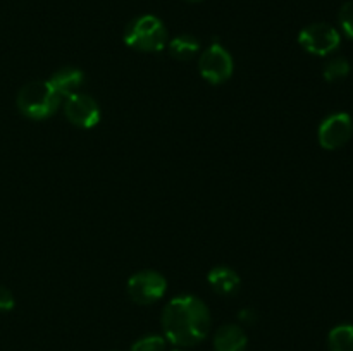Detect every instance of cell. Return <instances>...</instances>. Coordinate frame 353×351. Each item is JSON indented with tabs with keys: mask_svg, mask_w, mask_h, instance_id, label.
<instances>
[{
	"mask_svg": "<svg viewBox=\"0 0 353 351\" xmlns=\"http://www.w3.org/2000/svg\"><path fill=\"white\" fill-rule=\"evenodd\" d=\"M128 47L140 52H159L168 43V30L159 17L140 16L131 21L124 30Z\"/></svg>",
	"mask_w": 353,
	"mask_h": 351,
	"instance_id": "obj_3",
	"label": "cell"
},
{
	"mask_svg": "<svg viewBox=\"0 0 353 351\" xmlns=\"http://www.w3.org/2000/svg\"><path fill=\"white\" fill-rule=\"evenodd\" d=\"M209 282L219 295L230 296L240 289V275L230 267H216L209 272Z\"/></svg>",
	"mask_w": 353,
	"mask_h": 351,
	"instance_id": "obj_11",
	"label": "cell"
},
{
	"mask_svg": "<svg viewBox=\"0 0 353 351\" xmlns=\"http://www.w3.org/2000/svg\"><path fill=\"white\" fill-rule=\"evenodd\" d=\"M210 312L196 296L183 295L172 298L162 312L165 339L176 346H193L205 339L210 330Z\"/></svg>",
	"mask_w": 353,
	"mask_h": 351,
	"instance_id": "obj_1",
	"label": "cell"
},
{
	"mask_svg": "<svg viewBox=\"0 0 353 351\" xmlns=\"http://www.w3.org/2000/svg\"><path fill=\"white\" fill-rule=\"evenodd\" d=\"M338 23H340L345 36H348L353 41V0L341 6L340 12H338Z\"/></svg>",
	"mask_w": 353,
	"mask_h": 351,
	"instance_id": "obj_16",
	"label": "cell"
},
{
	"mask_svg": "<svg viewBox=\"0 0 353 351\" xmlns=\"http://www.w3.org/2000/svg\"><path fill=\"white\" fill-rule=\"evenodd\" d=\"M64 114L68 120L74 126L90 129L100 120V107L93 96L86 93H72L65 98Z\"/></svg>",
	"mask_w": 353,
	"mask_h": 351,
	"instance_id": "obj_8",
	"label": "cell"
},
{
	"mask_svg": "<svg viewBox=\"0 0 353 351\" xmlns=\"http://www.w3.org/2000/svg\"><path fill=\"white\" fill-rule=\"evenodd\" d=\"M324 79L330 83L341 81V79L347 78L350 74V62L345 57H334L331 61H327V64L323 69Z\"/></svg>",
	"mask_w": 353,
	"mask_h": 351,
	"instance_id": "obj_14",
	"label": "cell"
},
{
	"mask_svg": "<svg viewBox=\"0 0 353 351\" xmlns=\"http://www.w3.org/2000/svg\"><path fill=\"white\" fill-rule=\"evenodd\" d=\"M216 351H245L247 350V334L240 326L226 323L219 327L214 336Z\"/></svg>",
	"mask_w": 353,
	"mask_h": 351,
	"instance_id": "obj_9",
	"label": "cell"
},
{
	"mask_svg": "<svg viewBox=\"0 0 353 351\" xmlns=\"http://www.w3.org/2000/svg\"><path fill=\"white\" fill-rule=\"evenodd\" d=\"M186 2H202V0H186Z\"/></svg>",
	"mask_w": 353,
	"mask_h": 351,
	"instance_id": "obj_19",
	"label": "cell"
},
{
	"mask_svg": "<svg viewBox=\"0 0 353 351\" xmlns=\"http://www.w3.org/2000/svg\"><path fill=\"white\" fill-rule=\"evenodd\" d=\"M327 348L330 351H353V326L341 323L331 329L327 336Z\"/></svg>",
	"mask_w": 353,
	"mask_h": 351,
	"instance_id": "obj_13",
	"label": "cell"
},
{
	"mask_svg": "<svg viewBox=\"0 0 353 351\" xmlns=\"http://www.w3.org/2000/svg\"><path fill=\"white\" fill-rule=\"evenodd\" d=\"M48 83L54 86L59 95L68 98L72 93H78V89L85 83V74L78 67H71L69 65V67H62L57 72H54Z\"/></svg>",
	"mask_w": 353,
	"mask_h": 351,
	"instance_id": "obj_10",
	"label": "cell"
},
{
	"mask_svg": "<svg viewBox=\"0 0 353 351\" xmlns=\"http://www.w3.org/2000/svg\"><path fill=\"white\" fill-rule=\"evenodd\" d=\"M353 134V120L350 114L336 112L327 116L321 123L317 136H319L321 147L326 150H336L343 145L348 143V140Z\"/></svg>",
	"mask_w": 353,
	"mask_h": 351,
	"instance_id": "obj_7",
	"label": "cell"
},
{
	"mask_svg": "<svg viewBox=\"0 0 353 351\" xmlns=\"http://www.w3.org/2000/svg\"><path fill=\"white\" fill-rule=\"evenodd\" d=\"M199 71L203 79L212 85L226 83L233 74V57L221 43L214 41L199 61Z\"/></svg>",
	"mask_w": 353,
	"mask_h": 351,
	"instance_id": "obj_5",
	"label": "cell"
},
{
	"mask_svg": "<svg viewBox=\"0 0 353 351\" xmlns=\"http://www.w3.org/2000/svg\"><path fill=\"white\" fill-rule=\"evenodd\" d=\"M299 43L305 52L312 55H330L338 50L341 43V36L336 28L326 23H314L303 28L299 34Z\"/></svg>",
	"mask_w": 353,
	"mask_h": 351,
	"instance_id": "obj_4",
	"label": "cell"
},
{
	"mask_svg": "<svg viewBox=\"0 0 353 351\" xmlns=\"http://www.w3.org/2000/svg\"><path fill=\"white\" fill-rule=\"evenodd\" d=\"M131 351H165V337L157 336V334L140 337L131 346Z\"/></svg>",
	"mask_w": 353,
	"mask_h": 351,
	"instance_id": "obj_15",
	"label": "cell"
},
{
	"mask_svg": "<svg viewBox=\"0 0 353 351\" xmlns=\"http://www.w3.org/2000/svg\"><path fill=\"white\" fill-rule=\"evenodd\" d=\"M172 351H183V350H172Z\"/></svg>",
	"mask_w": 353,
	"mask_h": 351,
	"instance_id": "obj_20",
	"label": "cell"
},
{
	"mask_svg": "<svg viewBox=\"0 0 353 351\" xmlns=\"http://www.w3.org/2000/svg\"><path fill=\"white\" fill-rule=\"evenodd\" d=\"M238 319H240V322L245 323V326H252V323L257 322L259 315L254 308H243L238 313Z\"/></svg>",
	"mask_w": 353,
	"mask_h": 351,
	"instance_id": "obj_18",
	"label": "cell"
},
{
	"mask_svg": "<svg viewBox=\"0 0 353 351\" xmlns=\"http://www.w3.org/2000/svg\"><path fill=\"white\" fill-rule=\"evenodd\" d=\"M200 50V41L193 34H179L169 41V54L178 61H190Z\"/></svg>",
	"mask_w": 353,
	"mask_h": 351,
	"instance_id": "obj_12",
	"label": "cell"
},
{
	"mask_svg": "<svg viewBox=\"0 0 353 351\" xmlns=\"http://www.w3.org/2000/svg\"><path fill=\"white\" fill-rule=\"evenodd\" d=\"M17 109L34 120L47 119L59 110L62 96L48 81H31L17 93Z\"/></svg>",
	"mask_w": 353,
	"mask_h": 351,
	"instance_id": "obj_2",
	"label": "cell"
},
{
	"mask_svg": "<svg viewBox=\"0 0 353 351\" xmlns=\"http://www.w3.org/2000/svg\"><path fill=\"white\" fill-rule=\"evenodd\" d=\"M165 289H168V281L164 275L155 270H141L131 275L128 281V295L140 305L155 303L165 295Z\"/></svg>",
	"mask_w": 353,
	"mask_h": 351,
	"instance_id": "obj_6",
	"label": "cell"
},
{
	"mask_svg": "<svg viewBox=\"0 0 353 351\" xmlns=\"http://www.w3.org/2000/svg\"><path fill=\"white\" fill-rule=\"evenodd\" d=\"M14 306V296L7 288L0 286V312H7Z\"/></svg>",
	"mask_w": 353,
	"mask_h": 351,
	"instance_id": "obj_17",
	"label": "cell"
}]
</instances>
